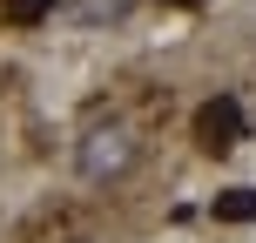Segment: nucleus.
<instances>
[{
	"mask_svg": "<svg viewBox=\"0 0 256 243\" xmlns=\"http://www.w3.org/2000/svg\"><path fill=\"white\" fill-rule=\"evenodd\" d=\"M168 7H202V0H168Z\"/></svg>",
	"mask_w": 256,
	"mask_h": 243,
	"instance_id": "obj_6",
	"label": "nucleus"
},
{
	"mask_svg": "<svg viewBox=\"0 0 256 243\" xmlns=\"http://www.w3.org/2000/svg\"><path fill=\"white\" fill-rule=\"evenodd\" d=\"M128 0H81V21H122Z\"/></svg>",
	"mask_w": 256,
	"mask_h": 243,
	"instance_id": "obj_5",
	"label": "nucleus"
},
{
	"mask_svg": "<svg viewBox=\"0 0 256 243\" xmlns=\"http://www.w3.org/2000/svg\"><path fill=\"white\" fill-rule=\"evenodd\" d=\"M216 216H222V223H250V216H256V189H222V196H216Z\"/></svg>",
	"mask_w": 256,
	"mask_h": 243,
	"instance_id": "obj_4",
	"label": "nucleus"
},
{
	"mask_svg": "<svg viewBox=\"0 0 256 243\" xmlns=\"http://www.w3.org/2000/svg\"><path fill=\"white\" fill-rule=\"evenodd\" d=\"M196 142H202L209 155L236 149V142H243V102H236V95H216V102H202V108H196Z\"/></svg>",
	"mask_w": 256,
	"mask_h": 243,
	"instance_id": "obj_2",
	"label": "nucleus"
},
{
	"mask_svg": "<svg viewBox=\"0 0 256 243\" xmlns=\"http://www.w3.org/2000/svg\"><path fill=\"white\" fill-rule=\"evenodd\" d=\"M54 14V0H0V21H14V27H40Z\"/></svg>",
	"mask_w": 256,
	"mask_h": 243,
	"instance_id": "obj_3",
	"label": "nucleus"
},
{
	"mask_svg": "<svg viewBox=\"0 0 256 243\" xmlns=\"http://www.w3.org/2000/svg\"><path fill=\"white\" fill-rule=\"evenodd\" d=\"M135 155H142V142H135V128H128V122H94L88 135L74 142L81 182H122L128 169H135Z\"/></svg>",
	"mask_w": 256,
	"mask_h": 243,
	"instance_id": "obj_1",
	"label": "nucleus"
}]
</instances>
